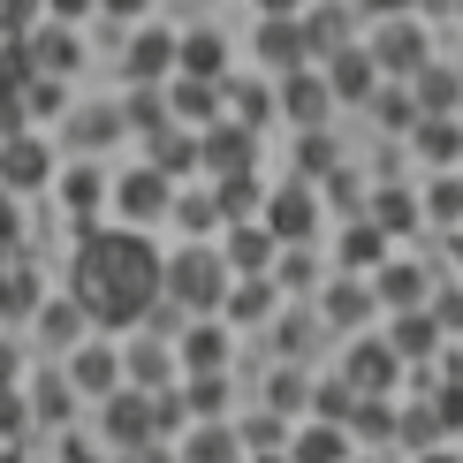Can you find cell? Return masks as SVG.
Listing matches in <instances>:
<instances>
[{
	"label": "cell",
	"mask_w": 463,
	"mask_h": 463,
	"mask_svg": "<svg viewBox=\"0 0 463 463\" xmlns=\"http://www.w3.org/2000/svg\"><path fill=\"white\" fill-rule=\"evenodd\" d=\"M69 281L84 326H145V312H160V250L137 228H84Z\"/></svg>",
	"instance_id": "cell-1"
},
{
	"label": "cell",
	"mask_w": 463,
	"mask_h": 463,
	"mask_svg": "<svg viewBox=\"0 0 463 463\" xmlns=\"http://www.w3.org/2000/svg\"><path fill=\"white\" fill-rule=\"evenodd\" d=\"M160 304H183L190 319H205L213 304H228V266H221V250L190 243V250H175V259H160Z\"/></svg>",
	"instance_id": "cell-2"
},
{
	"label": "cell",
	"mask_w": 463,
	"mask_h": 463,
	"mask_svg": "<svg viewBox=\"0 0 463 463\" xmlns=\"http://www.w3.org/2000/svg\"><path fill=\"white\" fill-rule=\"evenodd\" d=\"M99 418H107V440L114 449H137V440H152V395L145 388H114V395H99Z\"/></svg>",
	"instance_id": "cell-3"
},
{
	"label": "cell",
	"mask_w": 463,
	"mask_h": 463,
	"mask_svg": "<svg viewBox=\"0 0 463 463\" xmlns=\"http://www.w3.org/2000/svg\"><path fill=\"white\" fill-rule=\"evenodd\" d=\"M114 205H122V221H129V228H145V221H167L175 190H167V175H160V167H137V175H122Z\"/></svg>",
	"instance_id": "cell-4"
},
{
	"label": "cell",
	"mask_w": 463,
	"mask_h": 463,
	"mask_svg": "<svg viewBox=\"0 0 463 463\" xmlns=\"http://www.w3.org/2000/svg\"><path fill=\"white\" fill-rule=\"evenodd\" d=\"M395 373H402V357L388 350V342H357L350 364H342V388H350V395H388Z\"/></svg>",
	"instance_id": "cell-5"
},
{
	"label": "cell",
	"mask_w": 463,
	"mask_h": 463,
	"mask_svg": "<svg viewBox=\"0 0 463 463\" xmlns=\"http://www.w3.org/2000/svg\"><path fill=\"white\" fill-rule=\"evenodd\" d=\"M38 183H53V152L15 129V137L0 145V190H38Z\"/></svg>",
	"instance_id": "cell-6"
},
{
	"label": "cell",
	"mask_w": 463,
	"mask_h": 463,
	"mask_svg": "<svg viewBox=\"0 0 463 463\" xmlns=\"http://www.w3.org/2000/svg\"><path fill=\"white\" fill-rule=\"evenodd\" d=\"M326 99H373L380 91V69H373V53L364 46H335V61H326Z\"/></svg>",
	"instance_id": "cell-7"
},
{
	"label": "cell",
	"mask_w": 463,
	"mask_h": 463,
	"mask_svg": "<svg viewBox=\"0 0 463 463\" xmlns=\"http://www.w3.org/2000/svg\"><path fill=\"white\" fill-rule=\"evenodd\" d=\"M364 53H373V69H388V76H411L418 61H426V31H418L411 15H395V24L380 31V38H373Z\"/></svg>",
	"instance_id": "cell-8"
},
{
	"label": "cell",
	"mask_w": 463,
	"mask_h": 463,
	"mask_svg": "<svg viewBox=\"0 0 463 463\" xmlns=\"http://www.w3.org/2000/svg\"><path fill=\"white\" fill-rule=\"evenodd\" d=\"M312 221H319V205H312V190H274V198H266V236L274 243H304L312 236Z\"/></svg>",
	"instance_id": "cell-9"
},
{
	"label": "cell",
	"mask_w": 463,
	"mask_h": 463,
	"mask_svg": "<svg viewBox=\"0 0 463 463\" xmlns=\"http://www.w3.org/2000/svg\"><path fill=\"white\" fill-rule=\"evenodd\" d=\"M69 388L76 395H114L122 388V357H114L107 342H84V350L69 357Z\"/></svg>",
	"instance_id": "cell-10"
},
{
	"label": "cell",
	"mask_w": 463,
	"mask_h": 463,
	"mask_svg": "<svg viewBox=\"0 0 463 463\" xmlns=\"http://www.w3.org/2000/svg\"><path fill=\"white\" fill-rule=\"evenodd\" d=\"M259 53H266V69H304V61H312V46H304V24H297V15H266V24H259Z\"/></svg>",
	"instance_id": "cell-11"
},
{
	"label": "cell",
	"mask_w": 463,
	"mask_h": 463,
	"mask_svg": "<svg viewBox=\"0 0 463 463\" xmlns=\"http://www.w3.org/2000/svg\"><path fill=\"white\" fill-rule=\"evenodd\" d=\"M198 160L213 167V175H250V160H259V137L236 122V129H213V137L198 145Z\"/></svg>",
	"instance_id": "cell-12"
},
{
	"label": "cell",
	"mask_w": 463,
	"mask_h": 463,
	"mask_svg": "<svg viewBox=\"0 0 463 463\" xmlns=\"http://www.w3.org/2000/svg\"><path fill=\"white\" fill-rule=\"evenodd\" d=\"M175 69L198 76V84H221V69H228V38H221V31H190V38H175Z\"/></svg>",
	"instance_id": "cell-13"
},
{
	"label": "cell",
	"mask_w": 463,
	"mask_h": 463,
	"mask_svg": "<svg viewBox=\"0 0 463 463\" xmlns=\"http://www.w3.org/2000/svg\"><path fill=\"white\" fill-rule=\"evenodd\" d=\"M440 342H449V326H440L433 312H395V335H388V350L395 357H440Z\"/></svg>",
	"instance_id": "cell-14"
},
{
	"label": "cell",
	"mask_w": 463,
	"mask_h": 463,
	"mask_svg": "<svg viewBox=\"0 0 463 463\" xmlns=\"http://www.w3.org/2000/svg\"><path fill=\"white\" fill-rule=\"evenodd\" d=\"M281 114H288V122H304V129H319L326 114H335V99H326V84H319V76L288 69V84H281Z\"/></svg>",
	"instance_id": "cell-15"
},
{
	"label": "cell",
	"mask_w": 463,
	"mask_h": 463,
	"mask_svg": "<svg viewBox=\"0 0 463 463\" xmlns=\"http://www.w3.org/2000/svg\"><path fill=\"white\" fill-rule=\"evenodd\" d=\"M122 380H129V388H145V395H152V388H167V380H175V350H167V342H152V335H145L137 350L122 357Z\"/></svg>",
	"instance_id": "cell-16"
},
{
	"label": "cell",
	"mask_w": 463,
	"mask_h": 463,
	"mask_svg": "<svg viewBox=\"0 0 463 463\" xmlns=\"http://www.w3.org/2000/svg\"><path fill=\"white\" fill-rule=\"evenodd\" d=\"M221 266L228 274H274V236H266V228H236V236H228V250H221Z\"/></svg>",
	"instance_id": "cell-17"
},
{
	"label": "cell",
	"mask_w": 463,
	"mask_h": 463,
	"mask_svg": "<svg viewBox=\"0 0 463 463\" xmlns=\"http://www.w3.org/2000/svg\"><path fill=\"white\" fill-rule=\"evenodd\" d=\"M175 463H243V440L228 433V426H198V433L183 440V456H175Z\"/></svg>",
	"instance_id": "cell-18"
},
{
	"label": "cell",
	"mask_w": 463,
	"mask_h": 463,
	"mask_svg": "<svg viewBox=\"0 0 463 463\" xmlns=\"http://www.w3.org/2000/svg\"><path fill=\"white\" fill-rule=\"evenodd\" d=\"M221 364H228V335L198 319V326L183 335V373H221Z\"/></svg>",
	"instance_id": "cell-19"
},
{
	"label": "cell",
	"mask_w": 463,
	"mask_h": 463,
	"mask_svg": "<svg viewBox=\"0 0 463 463\" xmlns=\"http://www.w3.org/2000/svg\"><path fill=\"white\" fill-rule=\"evenodd\" d=\"M122 69L137 76V84H152V76H167V69H175V38H167V31H145L137 46H129V61H122Z\"/></svg>",
	"instance_id": "cell-20"
},
{
	"label": "cell",
	"mask_w": 463,
	"mask_h": 463,
	"mask_svg": "<svg viewBox=\"0 0 463 463\" xmlns=\"http://www.w3.org/2000/svg\"><path fill=\"white\" fill-rule=\"evenodd\" d=\"M411 76H418V99H411L418 114H456V76L440 69V61H418Z\"/></svg>",
	"instance_id": "cell-21"
},
{
	"label": "cell",
	"mask_w": 463,
	"mask_h": 463,
	"mask_svg": "<svg viewBox=\"0 0 463 463\" xmlns=\"http://www.w3.org/2000/svg\"><path fill=\"white\" fill-rule=\"evenodd\" d=\"M342 456H350V440L326 426V418H319V426H297V449H288V463H342Z\"/></svg>",
	"instance_id": "cell-22"
},
{
	"label": "cell",
	"mask_w": 463,
	"mask_h": 463,
	"mask_svg": "<svg viewBox=\"0 0 463 463\" xmlns=\"http://www.w3.org/2000/svg\"><path fill=\"white\" fill-rule=\"evenodd\" d=\"M61 198H69L76 221L99 213V205H107V175H99V167H69V175H61Z\"/></svg>",
	"instance_id": "cell-23"
},
{
	"label": "cell",
	"mask_w": 463,
	"mask_h": 463,
	"mask_svg": "<svg viewBox=\"0 0 463 463\" xmlns=\"http://www.w3.org/2000/svg\"><path fill=\"white\" fill-rule=\"evenodd\" d=\"M38 312V274L31 266H8L0 274V319H31Z\"/></svg>",
	"instance_id": "cell-24"
},
{
	"label": "cell",
	"mask_w": 463,
	"mask_h": 463,
	"mask_svg": "<svg viewBox=\"0 0 463 463\" xmlns=\"http://www.w3.org/2000/svg\"><path fill=\"white\" fill-rule=\"evenodd\" d=\"M380 297H388L395 312H411V304L426 297V274H418V266H395V259H380Z\"/></svg>",
	"instance_id": "cell-25"
},
{
	"label": "cell",
	"mask_w": 463,
	"mask_h": 463,
	"mask_svg": "<svg viewBox=\"0 0 463 463\" xmlns=\"http://www.w3.org/2000/svg\"><path fill=\"white\" fill-rule=\"evenodd\" d=\"M190 160H198V145H190V137H175L167 122L152 129V160H145V167H160V175H183Z\"/></svg>",
	"instance_id": "cell-26"
},
{
	"label": "cell",
	"mask_w": 463,
	"mask_h": 463,
	"mask_svg": "<svg viewBox=\"0 0 463 463\" xmlns=\"http://www.w3.org/2000/svg\"><path fill=\"white\" fill-rule=\"evenodd\" d=\"M418 145H426L433 167H449L456 160V114H418Z\"/></svg>",
	"instance_id": "cell-27"
},
{
	"label": "cell",
	"mask_w": 463,
	"mask_h": 463,
	"mask_svg": "<svg viewBox=\"0 0 463 463\" xmlns=\"http://www.w3.org/2000/svg\"><path fill=\"white\" fill-rule=\"evenodd\" d=\"M364 312H373V297H364L357 281H335V288H326V319H335V326H364Z\"/></svg>",
	"instance_id": "cell-28"
},
{
	"label": "cell",
	"mask_w": 463,
	"mask_h": 463,
	"mask_svg": "<svg viewBox=\"0 0 463 463\" xmlns=\"http://www.w3.org/2000/svg\"><path fill=\"white\" fill-rule=\"evenodd\" d=\"M342 259H350V266H380V259H388V236H380L373 221H357L350 236H342Z\"/></svg>",
	"instance_id": "cell-29"
},
{
	"label": "cell",
	"mask_w": 463,
	"mask_h": 463,
	"mask_svg": "<svg viewBox=\"0 0 463 463\" xmlns=\"http://www.w3.org/2000/svg\"><path fill=\"white\" fill-rule=\"evenodd\" d=\"M221 402H228V380H221V373H190V395H183V411H198V418H221Z\"/></svg>",
	"instance_id": "cell-30"
},
{
	"label": "cell",
	"mask_w": 463,
	"mask_h": 463,
	"mask_svg": "<svg viewBox=\"0 0 463 463\" xmlns=\"http://www.w3.org/2000/svg\"><path fill=\"white\" fill-rule=\"evenodd\" d=\"M411 221H418L411 190H380V198H373V228H380V236H388V228H411Z\"/></svg>",
	"instance_id": "cell-31"
},
{
	"label": "cell",
	"mask_w": 463,
	"mask_h": 463,
	"mask_svg": "<svg viewBox=\"0 0 463 463\" xmlns=\"http://www.w3.org/2000/svg\"><path fill=\"white\" fill-rule=\"evenodd\" d=\"M402 440H411V449H440V440H449V426H440L433 411H402V426H395Z\"/></svg>",
	"instance_id": "cell-32"
},
{
	"label": "cell",
	"mask_w": 463,
	"mask_h": 463,
	"mask_svg": "<svg viewBox=\"0 0 463 463\" xmlns=\"http://www.w3.org/2000/svg\"><path fill=\"white\" fill-rule=\"evenodd\" d=\"M175 107L190 114V122H198V114H221V84H198V76H183V84H175Z\"/></svg>",
	"instance_id": "cell-33"
},
{
	"label": "cell",
	"mask_w": 463,
	"mask_h": 463,
	"mask_svg": "<svg viewBox=\"0 0 463 463\" xmlns=\"http://www.w3.org/2000/svg\"><path fill=\"white\" fill-rule=\"evenodd\" d=\"M266 304H274V281L250 274V281L236 288V304H228V312H236V319H266Z\"/></svg>",
	"instance_id": "cell-34"
},
{
	"label": "cell",
	"mask_w": 463,
	"mask_h": 463,
	"mask_svg": "<svg viewBox=\"0 0 463 463\" xmlns=\"http://www.w3.org/2000/svg\"><path fill=\"white\" fill-rule=\"evenodd\" d=\"M114 129H122V114H114V107H91V114H76V145H107Z\"/></svg>",
	"instance_id": "cell-35"
},
{
	"label": "cell",
	"mask_w": 463,
	"mask_h": 463,
	"mask_svg": "<svg viewBox=\"0 0 463 463\" xmlns=\"http://www.w3.org/2000/svg\"><path fill=\"white\" fill-rule=\"evenodd\" d=\"M24 122H31V107H24V84H0V137H15Z\"/></svg>",
	"instance_id": "cell-36"
},
{
	"label": "cell",
	"mask_w": 463,
	"mask_h": 463,
	"mask_svg": "<svg viewBox=\"0 0 463 463\" xmlns=\"http://www.w3.org/2000/svg\"><path fill=\"white\" fill-rule=\"evenodd\" d=\"M312 402H319V418H326V426H335V418H350V402H357V395L342 388V373H335V380H326V388H319Z\"/></svg>",
	"instance_id": "cell-37"
},
{
	"label": "cell",
	"mask_w": 463,
	"mask_h": 463,
	"mask_svg": "<svg viewBox=\"0 0 463 463\" xmlns=\"http://www.w3.org/2000/svg\"><path fill=\"white\" fill-rule=\"evenodd\" d=\"M38 24V0H0V31H8V38H24Z\"/></svg>",
	"instance_id": "cell-38"
},
{
	"label": "cell",
	"mask_w": 463,
	"mask_h": 463,
	"mask_svg": "<svg viewBox=\"0 0 463 463\" xmlns=\"http://www.w3.org/2000/svg\"><path fill=\"white\" fill-rule=\"evenodd\" d=\"M266 402H274V411H297V402H304V380H297V373H274V380H266Z\"/></svg>",
	"instance_id": "cell-39"
},
{
	"label": "cell",
	"mask_w": 463,
	"mask_h": 463,
	"mask_svg": "<svg viewBox=\"0 0 463 463\" xmlns=\"http://www.w3.org/2000/svg\"><path fill=\"white\" fill-rule=\"evenodd\" d=\"M24 426H31V402L15 388H0V433H24Z\"/></svg>",
	"instance_id": "cell-40"
},
{
	"label": "cell",
	"mask_w": 463,
	"mask_h": 463,
	"mask_svg": "<svg viewBox=\"0 0 463 463\" xmlns=\"http://www.w3.org/2000/svg\"><path fill=\"white\" fill-rule=\"evenodd\" d=\"M380 114H388V129H418V107L402 99V91H388V99H380Z\"/></svg>",
	"instance_id": "cell-41"
},
{
	"label": "cell",
	"mask_w": 463,
	"mask_h": 463,
	"mask_svg": "<svg viewBox=\"0 0 463 463\" xmlns=\"http://www.w3.org/2000/svg\"><path fill=\"white\" fill-rule=\"evenodd\" d=\"M167 213H183V228H205V221H221V213H213V198H183V205H167Z\"/></svg>",
	"instance_id": "cell-42"
},
{
	"label": "cell",
	"mask_w": 463,
	"mask_h": 463,
	"mask_svg": "<svg viewBox=\"0 0 463 463\" xmlns=\"http://www.w3.org/2000/svg\"><path fill=\"white\" fill-rule=\"evenodd\" d=\"M129 122H137V129H160L167 114H160V99H152V91H137V99H129Z\"/></svg>",
	"instance_id": "cell-43"
},
{
	"label": "cell",
	"mask_w": 463,
	"mask_h": 463,
	"mask_svg": "<svg viewBox=\"0 0 463 463\" xmlns=\"http://www.w3.org/2000/svg\"><path fill=\"white\" fill-rule=\"evenodd\" d=\"M326 160H335V152H326V137L312 129V137H304V175H326Z\"/></svg>",
	"instance_id": "cell-44"
},
{
	"label": "cell",
	"mask_w": 463,
	"mask_h": 463,
	"mask_svg": "<svg viewBox=\"0 0 463 463\" xmlns=\"http://www.w3.org/2000/svg\"><path fill=\"white\" fill-rule=\"evenodd\" d=\"M236 440H243V449H281V426H274V418H259V426L236 433Z\"/></svg>",
	"instance_id": "cell-45"
},
{
	"label": "cell",
	"mask_w": 463,
	"mask_h": 463,
	"mask_svg": "<svg viewBox=\"0 0 463 463\" xmlns=\"http://www.w3.org/2000/svg\"><path fill=\"white\" fill-rule=\"evenodd\" d=\"M76 326H84V312H76V304H69V312H46V335H53V342H69Z\"/></svg>",
	"instance_id": "cell-46"
},
{
	"label": "cell",
	"mask_w": 463,
	"mask_h": 463,
	"mask_svg": "<svg viewBox=\"0 0 463 463\" xmlns=\"http://www.w3.org/2000/svg\"><path fill=\"white\" fill-rule=\"evenodd\" d=\"M38 411H46V418L69 411V388H61V380H46V388H38Z\"/></svg>",
	"instance_id": "cell-47"
},
{
	"label": "cell",
	"mask_w": 463,
	"mask_h": 463,
	"mask_svg": "<svg viewBox=\"0 0 463 463\" xmlns=\"http://www.w3.org/2000/svg\"><path fill=\"white\" fill-rule=\"evenodd\" d=\"M426 205H433V221H456V183H433Z\"/></svg>",
	"instance_id": "cell-48"
},
{
	"label": "cell",
	"mask_w": 463,
	"mask_h": 463,
	"mask_svg": "<svg viewBox=\"0 0 463 463\" xmlns=\"http://www.w3.org/2000/svg\"><path fill=\"white\" fill-rule=\"evenodd\" d=\"M46 8H53V24H84V15H91V0H46Z\"/></svg>",
	"instance_id": "cell-49"
},
{
	"label": "cell",
	"mask_w": 463,
	"mask_h": 463,
	"mask_svg": "<svg viewBox=\"0 0 463 463\" xmlns=\"http://www.w3.org/2000/svg\"><path fill=\"white\" fill-rule=\"evenodd\" d=\"M129 463H175V456H160L152 440H137V449H129Z\"/></svg>",
	"instance_id": "cell-50"
},
{
	"label": "cell",
	"mask_w": 463,
	"mask_h": 463,
	"mask_svg": "<svg viewBox=\"0 0 463 463\" xmlns=\"http://www.w3.org/2000/svg\"><path fill=\"white\" fill-rule=\"evenodd\" d=\"M373 15H411V0H364Z\"/></svg>",
	"instance_id": "cell-51"
},
{
	"label": "cell",
	"mask_w": 463,
	"mask_h": 463,
	"mask_svg": "<svg viewBox=\"0 0 463 463\" xmlns=\"http://www.w3.org/2000/svg\"><path fill=\"white\" fill-rule=\"evenodd\" d=\"M259 8H266V15H297L304 0H259Z\"/></svg>",
	"instance_id": "cell-52"
},
{
	"label": "cell",
	"mask_w": 463,
	"mask_h": 463,
	"mask_svg": "<svg viewBox=\"0 0 463 463\" xmlns=\"http://www.w3.org/2000/svg\"><path fill=\"white\" fill-rule=\"evenodd\" d=\"M107 8H114V15H145L152 0H107Z\"/></svg>",
	"instance_id": "cell-53"
},
{
	"label": "cell",
	"mask_w": 463,
	"mask_h": 463,
	"mask_svg": "<svg viewBox=\"0 0 463 463\" xmlns=\"http://www.w3.org/2000/svg\"><path fill=\"white\" fill-rule=\"evenodd\" d=\"M0 243H15V213H8V205H0Z\"/></svg>",
	"instance_id": "cell-54"
},
{
	"label": "cell",
	"mask_w": 463,
	"mask_h": 463,
	"mask_svg": "<svg viewBox=\"0 0 463 463\" xmlns=\"http://www.w3.org/2000/svg\"><path fill=\"white\" fill-rule=\"evenodd\" d=\"M426 463H456V449H449V440H440V449H426Z\"/></svg>",
	"instance_id": "cell-55"
}]
</instances>
